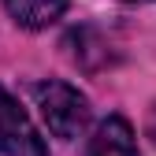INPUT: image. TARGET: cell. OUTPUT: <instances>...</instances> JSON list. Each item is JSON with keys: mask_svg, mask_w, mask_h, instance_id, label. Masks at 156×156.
Here are the masks:
<instances>
[{"mask_svg": "<svg viewBox=\"0 0 156 156\" xmlns=\"http://www.w3.org/2000/svg\"><path fill=\"white\" fill-rule=\"evenodd\" d=\"M34 101H37V112H41L45 126L56 138H78L82 126L89 123L86 97L74 86H67V82H41V86H34Z\"/></svg>", "mask_w": 156, "mask_h": 156, "instance_id": "1", "label": "cell"}, {"mask_svg": "<svg viewBox=\"0 0 156 156\" xmlns=\"http://www.w3.org/2000/svg\"><path fill=\"white\" fill-rule=\"evenodd\" d=\"M0 152L4 156H48L37 126L19 108V101L0 86Z\"/></svg>", "mask_w": 156, "mask_h": 156, "instance_id": "2", "label": "cell"}, {"mask_svg": "<svg viewBox=\"0 0 156 156\" xmlns=\"http://www.w3.org/2000/svg\"><path fill=\"white\" fill-rule=\"evenodd\" d=\"M86 156H138V141H134V130L123 115H112L97 126V134L89 138Z\"/></svg>", "mask_w": 156, "mask_h": 156, "instance_id": "3", "label": "cell"}, {"mask_svg": "<svg viewBox=\"0 0 156 156\" xmlns=\"http://www.w3.org/2000/svg\"><path fill=\"white\" fill-rule=\"evenodd\" d=\"M67 4H71V0H4L8 15L15 19L19 26H26V30H45V26H52L56 19L67 11Z\"/></svg>", "mask_w": 156, "mask_h": 156, "instance_id": "4", "label": "cell"}, {"mask_svg": "<svg viewBox=\"0 0 156 156\" xmlns=\"http://www.w3.org/2000/svg\"><path fill=\"white\" fill-rule=\"evenodd\" d=\"M126 4H145V0H126Z\"/></svg>", "mask_w": 156, "mask_h": 156, "instance_id": "5", "label": "cell"}]
</instances>
